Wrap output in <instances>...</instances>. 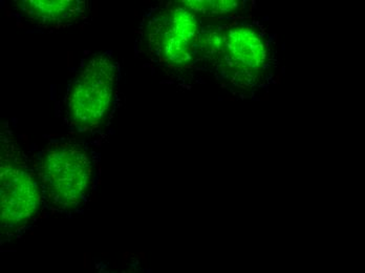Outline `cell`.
<instances>
[{
	"label": "cell",
	"instance_id": "cell-7",
	"mask_svg": "<svg viewBox=\"0 0 365 273\" xmlns=\"http://www.w3.org/2000/svg\"><path fill=\"white\" fill-rule=\"evenodd\" d=\"M182 4L192 12L210 15L228 14L238 6L237 1H184Z\"/></svg>",
	"mask_w": 365,
	"mask_h": 273
},
{
	"label": "cell",
	"instance_id": "cell-5",
	"mask_svg": "<svg viewBox=\"0 0 365 273\" xmlns=\"http://www.w3.org/2000/svg\"><path fill=\"white\" fill-rule=\"evenodd\" d=\"M209 52L222 55L231 70L256 72L264 66L266 46L250 26H235L224 32L212 33L205 46Z\"/></svg>",
	"mask_w": 365,
	"mask_h": 273
},
{
	"label": "cell",
	"instance_id": "cell-6",
	"mask_svg": "<svg viewBox=\"0 0 365 273\" xmlns=\"http://www.w3.org/2000/svg\"><path fill=\"white\" fill-rule=\"evenodd\" d=\"M16 4L28 19L44 28L68 26L86 10V2L78 0H22Z\"/></svg>",
	"mask_w": 365,
	"mask_h": 273
},
{
	"label": "cell",
	"instance_id": "cell-1",
	"mask_svg": "<svg viewBox=\"0 0 365 273\" xmlns=\"http://www.w3.org/2000/svg\"><path fill=\"white\" fill-rule=\"evenodd\" d=\"M38 179L48 204L60 212H73L90 192L93 162L88 150L73 139L51 144L38 164Z\"/></svg>",
	"mask_w": 365,
	"mask_h": 273
},
{
	"label": "cell",
	"instance_id": "cell-3",
	"mask_svg": "<svg viewBox=\"0 0 365 273\" xmlns=\"http://www.w3.org/2000/svg\"><path fill=\"white\" fill-rule=\"evenodd\" d=\"M117 81V66L106 55L88 60L66 96V116L78 130L97 128L110 112Z\"/></svg>",
	"mask_w": 365,
	"mask_h": 273
},
{
	"label": "cell",
	"instance_id": "cell-8",
	"mask_svg": "<svg viewBox=\"0 0 365 273\" xmlns=\"http://www.w3.org/2000/svg\"><path fill=\"white\" fill-rule=\"evenodd\" d=\"M111 273H135V272H130V270H128V272H111Z\"/></svg>",
	"mask_w": 365,
	"mask_h": 273
},
{
	"label": "cell",
	"instance_id": "cell-4",
	"mask_svg": "<svg viewBox=\"0 0 365 273\" xmlns=\"http://www.w3.org/2000/svg\"><path fill=\"white\" fill-rule=\"evenodd\" d=\"M197 31V19L191 10L177 6L151 21L150 48L167 63L182 66L191 59L199 38Z\"/></svg>",
	"mask_w": 365,
	"mask_h": 273
},
{
	"label": "cell",
	"instance_id": "cell-2",
	"mask_svg": "<svg viewBox=\"0 0 365 273\" xmlns=\"http://www.w3.org/2000/svg\"><path fill=\"white\" fill-rule=\"evenodd\" d=\"M0 150V217L4 239L19 232L36 217L42 190L28 158L9 130L1 132Z\"/></svg>",
	"mask_w": 365,
	"mask_h": 273
}]
</instances>
